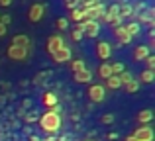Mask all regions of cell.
Segmentation results:
<instances>
[{
  "instance_id": "cell-22",
  "label": "cell",
  "mask_w": 155,
  "mask_h": 141,
  "mask_svg": "<svg viewBox=\"0 0 155 141\" xmlns=\"http://www.w3.org/2000/svg\"><path fill=\"white\" fill-rule=\"evenodd\" d=\"M83 35H84V34H83V30H81V26H77L75 30L71 31V37L75 39V41H81V39H83Z\"/></svg>"
},
{
  "instance_id": "cell-18",
  "label": "cell",
  "mask_w": 155,
  "mask_h": 141,
  "mask_svg": "<svg viewBox=\"0 0 155 141\" xmlns=\"http://www.w3.org/2000/svg\"><path fill=\"white\" fill-rule=\"evenodd\" d=\"M71 20H73V22H83V20H84V12L79 10V8H73V10H71Z\"/></svg>"
},
{
  "instance_id": "cell-28",
  "label": "cell",
  "mask_w": 155,
  "mask_h": 141,
  "mask_svg": "<svg viewBox=\"0 0 155 141\" xmlns=\"http://www.w3.org/2000/svg\"><path fill=\"white\" fill-rule=\"evenodd\" d=\"M0 22H2L4 26H8V24H10V16L8 14H0Z\"/></svg>"
},
{
  "instance_id": "cell-13",
  "label": "cell",
  "mask_w": 155,
  "mask_h": 141,
  "mask_svg": "<svg viewBox=\"0 0 155 141\" xmlns=\"http://www.w3.org/2000/svg\"><path fill=\"white\" fill-rule=\"evenodd\" d=\"M147 55H149V47L147 45H140V47H136V51H134V59H137V61H143Z\"/></svg>"
},
{
  "instance_id": "cell-27",
  "label": "cell",
  "mask_w": 155,
  "mask_h": 141,
  "mask_svg": "<svg viewBox=\"0 0 155 141\" xmlns=\"http://www.w3.org/2000/svg\"><path fill=\"white\" fill-rule=\"evenodd\" d=\"M77 4H79V0H65V6H67L69 10H73V8H77Z\"/></svg>"
},
{
  "instance_id": "cell-19",
  "label": "cell",
  "mask_w": 155,
  "mask_h": 141,
  "mask_svg": "<svg viewBox=\"0 0 155 141\" xmlns=\"http://www.w3.org/2000/svg\"><path fill=\"white\" fill-rule=\"evenodd\" d=\"M126 31H128L132 37H134V35H137V34H140V24H137V22L128 24V26H126Z\"/></svg>"
},
{
  "instance_id": "cell-20",
  "label": "cell",
  "mask_w": 155,
  "mask_h": 141,
  "mask_svg": "<svg viewBox=\"0 0 155 141\" xmlns=\"http://www.w3.org/2000/svg\"><path fill=\"white\" fill-rule=\"evenodd\" d=\"M151 118H153V114L149 110H143V112H140V114H137V120H140V122H143V123L151 122Z\"/></svg>"
},
{
  "instance_id": "cell-30",
  "label": "cell",
  "mask_w": 155,
  "mask_h": 141,
  "mask_svg": "<svg viewBox=\"0 0 155 141\" xmlns=\"http://www.w3.org/2000/svg\"><path fill=\"white\" fill-rule=\"evenodd\" d=\"M2 35H6V26L0 22V37H2Z\"/></svg>"
},
{
  "instance_id": "cell-9",
  "label": "cell",
  "mask_w": 155,
  "mask_h": 141,
  "mask_svg": "<svg viewBox=\"0 0 155 141\" xmlns=\"http://www.w3.org/2000/svg\"><path fill=\"white\" fill-rule=\"evenodd\" d=\"M63 45H67V43H65V39L61 37V35H51V37L47 39V51H49V55L53 51H57L59 47H63Z\"/></svg>"
},
{
  "instance_id": "cell-3",
  "label": "cell",
  "mask_w": 155,
  "mask_h": 141,
  "mask_svg": "<svg viewBox=\"0 0 155 141\" xmlns=\"http://www.w3.org/2000/svg\"><path fill=\"white\" fill-rule=\"evenodd\" d=\"M28 53H30V49L20 47V45H14V43H10V47H8V57L14 59V61H26Z\"/></svg>"
},
{
  "instance_id": "cell-16",
  "label": "cell",
  "mask_w": 155,
  "mask_h": 141,
  "mask_svg": "<svg viewBox=\"0 0 155 141\" xmlns=\"http://www.w3.org/2000/svg\"><path fill=\"white\" fill-rule=\"evenodd\" d=\"M124 84H126V90H128L130 94H132V92H136L137 88H140V80H137V79H128Z\"/></svg>"
},
{
  "instance_id": "cell-11",
  "label": "cell",
  "mask_w": 155,
  "mask_h": 141,
  "mask_svg": "<svg viewBox=\"0 0 155 141\" xmlns=\"http://www.w3.org/2000/svg\"><path fill=\"white\" fill-rule=\"evenodd\" d=\"M75 80L77 82H91L92 80V72L84 67V69H81V71H75Z\"/></svg>"
},
{
  "instance_id": "cell-25",
  "label": "cell",
  "mask_w": 155,
  "mask_h": 141,
  "mask_svg": "<svg viewBox=\"0 0 155 141\" xmlns=\"http://www.w3.org/2000/svg\"><path fill=\"white\" fill-rule=\"evenodd\" d=\"M55 26H57V30H67L69 22H67L65 18H59V20H57V24H55Z\"/></svg>"
},
{
  "instance_id": "cell-8",
  "label": "cell",
  "mask_w": 155,
  "mask_h": 141,
  "mask_svg": "<svg viewBox=\"0 0 155 141\" xmlns=\"http://www.w3.org/2000/svg\"><path fill=\"white\" fill-rule=\"evenodd\" d=\"M96 55H98L102 61H108L110 55H112V45H110L108 41H100L98 45H96Z\"/></svg>"
},
{
  "instance_id": "cell-6",
  "label": "cell",
  "mask_w": 155,
  "mask_h": 141,
  "mask_svg": "<svg viewBox=\"0 0 155 141\" xmlns=\"http://www.w3.org/2000/svg\"><path fill=\"white\" fill-rule=\"evenodd\" d=\"M134 137H136L137 141H153V130L149 126H141V127L136 130Z\"/></svg>"
},
{
  "instance_id": "cell-14",
  "label": "cell",
  "mask_w": 155,
  "mask_h": 141,
  "mask_svg": "<svg viewBox=\"0 0 155 141\" xmlns=\"http://www.w3.org/2000/svg\"><path fill=\"white\" fill-rule=\"evenodd\" d=\"M106 82H108V88L116 90V88L122 86V76H120V75H110L108 79H106Z\"/></svg>"
},
{
  "instance_id": "cell-5",
  "label": "cell",
  "mask_w": 155,
  "mask_h": 141,
  "mask_svg": "<svg viewBox=\"0 0 155 141\" xmlns=\"http://www.w3.org/2000/svg\"><path fill=\"white\" fill-rule=\"evenodd\" d=\"M43 14H45V6L43 4H34V6L30 8V12H28V20L30 22H39V20L43 18Z\"/></svg>"
},
{
  "instance_id": "cell-7",
  "label": "cell",
  "mask_w": 155,
  "mask_h": 141,
  "mask_svg": "<svg viewBox=\"0 0 155 141\" xmlns=\"http://www.w3.org/2000/svg\"><path fill=\"white\" fill-rule=\"evenodd\" d=\"M104 94H106V90H104V86H100V84H92V86L88 88V96H91L92 102H102Z\"/></svg>"
},
{
  "instance_id": "cell-21",
  "label": "cell",
  "mask_w": 155,
  "mask_h": 141,
  "mask_svg": "<svg viewBox=\"0 0 155 141\" xmlns=\"http://www.w3.org/2000/svg\"><path fill=\"white\" fill-rule=\"evenodd\" d=\"M153 79H155V72H153L151 69H147V71L141 72V80H143V82H151Z\"/></svg>"
},
{
  "instance_id": "cell-2",
  "label": "cell",
  "mask_w": 155,
  "mask_h": 141,
  "mask_svg": "<svg viewBox=\"0 0 155 141\" xmlns=\"http://www.w3.org/2000/svg\"><path fill=\"white\" fill-rule=\"evenodd\" d=\"M81 30H83L84 35H88V37H96V35L100 34V24L98 20H83V22H79Z\"/></svg>"
},
{
  "instance_id": "cell-15",
  "label": "cell",
  "mask_w": 155,
  "mask_h": 141,
  "mask_svg": "<svg viewBox=\"0 0 155 141\" xmlns=\"http://www.w3.org/2000/svg\"><path fill=\"white\" fill-rule=\"evenodd\" d=\"M98 75H100V79H108L110 75H112V65L110 63H102V65L98 67Z\"/></svg>"
},
{
  "instance_id": "cell-23",
  "label": "cell",
  "mask_w": 155,
  "mask_h": 141,
  "mask_svg": "<svg viewBox=\"0 0 155 141\" xmlns=\"http://www.w3.org/2000/svg\"><path fill=\"white\" fill-rule=\"evenodd\" d=\"M71 69H73V72L84 69V61H81V59H77V61H71Z\"/></svg>"
},
{
  "instance_id": "cell-4",
  "label": "cell",
  "mask_w": 155,
  "mask_h": 141,
  "mask_svg": "<svg viewBox=\"0 0 155 141\" xmlns=\"http://www.w3.org/2000/svg\"><path fill=\"white\" fill-rule=\"evenodd\" d=\"M51 57H53V61H55V63H69L73 59L71 47H67V45L59 47L57 51H53V53H51Z\"/></svg>"
},
{
  "instance_id": "cell-32",
  "label": "cell",
  "mask_w": 155,
  "mask_h": 141,
  "mask_svg": "<svg viewBox=\"0 0 155 141\" xmlns=\"http://www.w3.org/2000/svg\"><path fill=\"white\" fill-rule=\"evenodd\" d=\"M126 141H137V139H136V137H134V135H132V137H128Z\"/></svg>"
},
{
  "instance_id": "cell-26",
  "label": "cell",
  "mask_w": 155,
  "mask_h": 141,
  "mask_svg": "<svg viewBox=\"0 0 155 141\" xmlns=\"http://www.w3.org/2000/svg\"><path fill=\"white\" fill-rule=\"evenodd\" d=\"M145 61H147V69L153 71V67H155V57H153V55H147V57H145Z\"/></svg>"
},
{
  "instance_id": "cell-12",
  "label": "cell",
  "mask_w": 155,
  "mask_h": 141,
  "mask_svg": "<svg viewBox=\"0 0 155 141\" xmlns=\"http://www.w3.org/2000/svg\"><path fill=\"white\" fill-rule=\"evenodd\" d=\"M12 43H14V45H20V47H26V49L31 47L30 37H26V35H14V37H12Z\"/></svg>"
},
{
  "instance_id": "cell-1",
  "label": "cell",
  "mask_w": 155,
  "mask_h": 141,
  "mask_svg": "<svg viewBox=\"0 0 155 141\" xmlns=\"http://www.w3.org/2000/svg\"><path fill=\"white\" fill-rule=\"evenodd\" d=\"M39 123H41V127L47 131V133H55V131L59 130V126H61V118H59V114H57V110H49V112H45V114L41 116Z\"/></svg>"
},
{
  "instance_id": "cell-29",
  "label": "cell",
  "mask_w": 155,
  "mask_h": 141,
  "mask_svg": "<svg viewBox=\"0 0 155 141\" xmlns=\"http://www.w3.org/2000/svg\"><path fill=\"white\" fill-rule=\"evenodd\" d=\"M112 120H114V116H110V114H108V116H102V122H104V123H110Z\"/></svg>"
},
{
  "instance_id": "cell-10",
  "label": "cell",
  "mask_w": 155,
  "mask_h": 141,
  "mask_svg": "<svg viewBox=\"0 0 155 141\" xmlns=\"http://www.w3.org/2000/svg\"><path fill=\"white\" fill-rule=\"evenodd\" d=\"M114 35L118 37V41H120V43H130V41H132V35L126 31V26H116Z\"/></svg>"
},
{
  "instance_id": "cell-17",
  "label": "cell",
  "mask_w": 155,
  "mask_h": 141,
  "mask_svg": "<svg viewBox=\"0 0 155 141\" xmlns=\"http://www.w3.org/2000/svg\"><path fill=\"white\" fill-rule=\"evenodd\" d=\"M41 102L45 104V106H55V104H57V96L53 94V92H45L43 98H41Z\"/></svg>"
},
{
  "instance_id": "cell-31",
  "label": "cell",
  "mask_w": 155,
  "mask_h": 141,
  "mask_svg": "<svg viewBox=\"0 0 155 141\" xmlns=\"http://www.w3.org/2000/svg\"><path fill=\"white\" fill-rule=\"evenodd\" d=\"M12 0H0V6H10Z\"/></svg>"
},
{
  "instance_id": "cell-24",
  "label": "cell",
  "mask_w": 155,
  "mask_h": 141,
  "mask_svg": "<svg viewBox=\"0 0 155 141\" xmlns=\"http://www.w3.org/2000/svg\"><path fill=\"white\" fill-rule=\"evenodd\" d=\"M124 72V65L122 63H114L112 65V75H122Z\"/></svg>"
}]
</instances>
